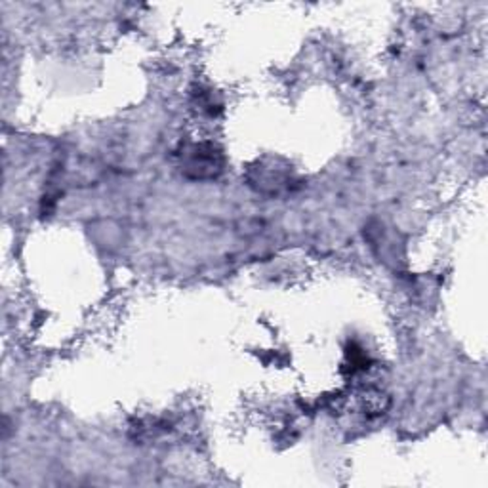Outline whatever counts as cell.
<instances>
[{"label":"cell","instance_id":"obj_1","mask_svg":"<svg viewBox=\"0 0 488 488\" xmlns=\"http://www.w3.org/2000/svg\"><path fill=\"white\" fill-rule=\"evenodd\" d=\"M184 168L193 172L195 177H214L221 172V157L214 145L199 143L191 147V151L185 155Z\"/></svg>","mask_w":488,"mask_h":488}]
</instances>
